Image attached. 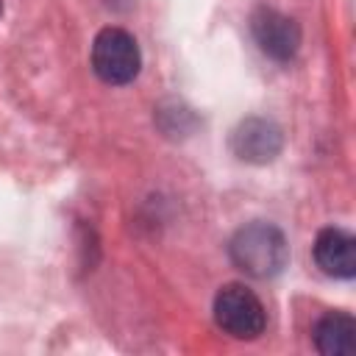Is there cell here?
I'll return each instance as SVG.
<instances>
[{"mask_svg":"<svg viewBox=\"0 0 356 356\" xmlns=\"http://www.w3.org/2000/svg\"><path fill=\"white\" fill-rule=\"evenodd\" d=\"M228 253H231L234 267L242 270L245 275L273 278L289 261V242L278 225L264 222V220H253L231 236Z\"/></svg>","mask_w":356,"mask_h":356,"instance_id":"6da1fadb","label":"cell"},{"mask_svg":"<svg viewBox=\"0 0 356 356\" xmlns=\"http://www.w3.org/2000/svg\"><path fill=\"white\" fill-rule=\"evenodd\" d=\"M92 70L108 86L131 83L142 70V53L136 39L122 28H103L92 42Z\"/></svg>","mask_w":356,"mask_h":356,"instance_id":"7a4b0ae2","label":"cell"},{"mask_svg":"<svg viewBox=\"0 0 356 356\" xmlns=\"http://www.w3.org/2000/svg\"><path fill=\"white\" fill-rule=\"evenodd\" d=\"M214 323L234 339H259L267 325V312L245 284H225L214 295Z\"/></svg>","mask_w":356,"mask_h":356,"instance_id":"3957f363","label":"cell"},{"mask_svg":"<svg viewBox=\"0 0 356 356\" xmlns=\"http://www.w3.org/2000/svg\"><path fill=\"white\" fill-rule=\"evenodd\" d=\"M250 33L264 56L273 61H292L300 50V25L273 6H256L250 11Z\"/></svg>","mask_w":356,"mask_h":356,"instance_id":"277c9868","label":"cell"},{"mask_svg":"<svg viewBox=\"0 0 356 356\" xmlns=\"http://www.w3.org/2000/svg\"><path fill=\"white\" fill-rule=\"evenodd\" d=\"M284 150V131L275 120L245 117L231 131V153L248 164H270Z\"/></svg>","mask_w":356,"mask_h":356,"instance_id":"5b68a950","label":"cell"},{"mask_svg":"<svg viewBox=\"0 0 356 356\" xmlns=\"http://www.w3.org/2000/svg\"><path fill=\"white\" fill-rule=\"evenodd\" d=\"M317 267L331 278L356 275V239L342 228H323L312 245Z\"/></svg>","mask_w":356,"mask_h":356,"instance_id":"8992f818","label":"cell"},{"mask_svg":"<svg viewBox=\"0 0 356 356\" xmlns=\"http://www.w3.org/2000/svg\"><path fill=\"white\" fill-rule=\"evenodd\" d=\"M314 348L323 356L356 353V320L348 312H325L312 328Z\"/></svg>","mask_w":356,"mask_h":356,"instance_id":"52a82bcc","label":"cell"},{"mask_svg":"<svg viewBox=\"0 0 356 356\" xmlns=\"http://www.w3.org/2000/svg\"><path fill=\"white\" fill-rule=\"evenodd\" d=\"M0 14H3V0H0Z\"/></svg>","mask_w":356,"mask_h":356,"instance_id":"ba28073f","label":"cell"}]
</instances>
